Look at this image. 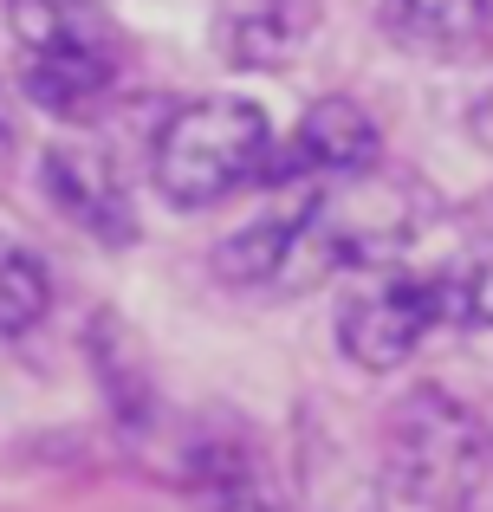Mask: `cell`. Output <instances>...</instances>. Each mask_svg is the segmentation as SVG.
<instances>
[{
	"mask_svg": "<svg viewBox=\"0 0 493 512\" xmlns=\"http://www.w3.org/2000/svg\"><path fill=\"white\" fill-rule=\"evenodd\" d=\"M52 312V273L26 240L0 234V338H26Z\"/></svg>",
	"mask_w": 493,
	"mask_h": 512,
	"instance_id": "obj_9",
	"label": "cell"
},
{
	"mask_svg": "<svg viewBox=\"0 0 493 512\" xmlns=\"http://www.w3.org/2000/svg\"><path fill=\"white\" fill-rule=\"evenodd\" d=\"M383 163V137L377 124H370V111L357 98H318L312 111L292 124L286 150L266 156V182H292V175H331V182H344V175H364Z\"/></svg>",
	"mask_w": 493,
	"mask_h": 512,
	"instance_id": "obj_4",
	"label": "cell"
},
{
	"mask_svg": "<svg viewBox=\"0 0 493 512\" xmlns=\"http://www.w3.org/2000/svg\"><path fill=\"white\" fill-rule=\"evenodd\" d=\"M474 137H481V143H493V91H487L481 104H474Z\"/></svg>",
	"mask_w": 493,
	"mask_h": 512,
	"instance_id": "obj_11",
	"label": "cell"
},
{
	"mask_svg": "<svg viewBox=\"0 0 493 512\" xmlns=\"http://www.w3.org/2000/svg\"><path fill=\"white\" fill-rule=\"evenodd\" d=\"M279 266H286V221H253L247 234L215 247V273L228 286H279Z\"/></svg>",
	"mask_w": 493,
	"mask_h": 512,
	"instance_id": "obj_10",
	"label": "cell"
},
{
	"mask_svg": "<svg viewBox=\"0 0 493 512\" xmlns=\"http://www.w3.org/2000/svg\"><path fill=\"white\" fill-rule=\"evenodd\" d=\"M383 467L416 506H468L493 474V428L448 389L416 383L383 422Z\"/></svg>",
	"mask_w": 493,
	"mask_h": 512,
	"instance_id": "obj_3",
	"label": "cell"
},
{
	"mask_svg": "<svg viewBox=\"0 0 493 512\" xmlns=\"http://www.w3.org/2000/svg\"><path fill=\"white\" fill-rule=\"evenodd\" d=\"M39 188L72 227H85L91 240H137V214H130V188L104 150H78V143H52L39 163Z\"/></svg>",
	"mask_w": 493,
	"mask_h": 512,
	"instance_id": "obj_6",
	"label": "cell"
},
{
	"mask_svg": "<svg viewBox=\"0 0 493 512\" xmlns=\"http://www.w3.org/2000/svg\"><path fill=\"white\" fill-rule=\"evenodd\" d=\"M85 357H91V376H98V389H104L117 422L150 428L156 422V389H150V357H143L137 331L117 312H98L85 325Z\"/></svg>",
	"mask_w": 493,
	"mask_h": 512,
	"instance_id": "obj_8",
	"label": "cell"
},
{
	"mask_svg": "<svg viewBox=\"0 0 493 512\" xmlns=\"http://www.w3.org/2000/svg\"><path fill=\"white\" fill-rule=\"evenodd\" d=\"M7 33L20 46V91L59 124H91L117 91V39L98 0H7Z\"/></svg>",
	"mask_w": 493,
	"mask_h": 512,
	"instance_id": "obj_2",
	"label": "cell"
},
{
	"mask_svg": "<svg viewBox=\"0 0 493 512\" xmlns=\"http://www.w3.org/2000/svg\"><path fill=\"white\" fill-rule=\"evenodd\" d=\"M442 512H468V506H442Z\"/></svg>",
	"mask_w": 493,
	"mask_h": 512,
	"instance_id": "obj_13",
	"label": "cell"
},
{
	"mask_svg": "<svg viewBox=\"0 0 493 512\" xmlns=\"http://www.w3.org/2000/svg\"><path fill=\"white\" fill-rule=\"evenodd\" d=\"M325 0H215V59L228 72H286L312 46Z\"/></svg>",
	"mask_w": 493,
	"mask_h": 512,
	"instance_id": "obj_5",
	"label": "cell"
},
{
	"mask_svg": "<svg viewBox=\"0 0 493 512\" xmlns=\"http://www.w3.org/2000/svg\"><path fill=\"white\" fill-rule=\"evenodd\" d=\"M377 26L409 59L455 65L487 52L493 39V0H377Z\"/></svg>",
	"mask_w": 493,
	"mask_h": 512,
	"instance_id": "obj_7",
	"label": "cell"
},
{
	"mask_svg": "<svg viewBox=\"0 0 493 512\" xmlns=\"http://www.w3.org/2000/svg\"><path fill=\"white\" fill-rule=\"evenodd\" d=\"M273 156V124L253 98L215 91L189 98L156 124L150 137V182L169 208H215L234 188L260 182Z\"/></svg>",
	"mask_w": 493,
	"mask_h": 512,
	"instance_id": "obj_1",
	"label": "cell"
},
{
	"mask_svg": "<svg viewBox=\"0 0 493 512\" xmlns=\"http://www.w3.org/2000/svg\"><path fill=\"white\" fill-rule=\"evenodd\" d=\"M487 208H493V195H487Z\"/></svg>",
	"mask_w": 493,
	"mask_h": 512,
	"instance_id": "obj_14",
	"label": "cell"
},
{
	"mask_svg": "<svg viewBox=\"0 0 493 512\" xmlns=\"http://www.w3.org/2000/svg\"><path fill=\"white\" fill-rule=\"evenodd\" d=\"M13 163V117H7V104H0V169Z\"/></svg>",
	"mask_w": 493,
	"mask_h": 512,
	"instance_id": "obj_12",
	"label": "cell"
}]
</instances>
